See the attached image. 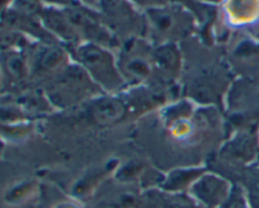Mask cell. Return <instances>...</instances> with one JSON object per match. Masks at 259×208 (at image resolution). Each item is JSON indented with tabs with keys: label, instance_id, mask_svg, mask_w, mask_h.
<instances>
[{
	"label": "cell",
	"instance_id": "cell-15",
	"mask_svg": "<svg viewBox=\"0 0 259 208\" xmlns=\"http://www.w3.org/2000/svg\"><path fill=\"white\" fill-rule=\"evenodd\" d=\"M43 2L47 3L51 8H58V9H65L76 4V0H43Z\"/></svg>",
	"mask_w": 259,
	"mask_h": 208
},
{
	"label": "cell",
	"instance_id": "cell-4",
	"mask_svg": "<svg viewBox=\"0 0 259 208\" xmlns=\"http://www.w3.org/2000/svg\"><path fill=\"white\" fill-rule=\"evenodd\" d=\"M147 27L151 35L163 39V43H175L190 34L192 30V17L181 8H151L146 14Z\"/></svg>",
	"mask_w": 259,
	"mask_h": 208
},
{
	"label": "cell",
	"instance_id": "cell-3",
	"mask_svg": "<svg viewBox=\"0 0 259 208\" xmlns=\"http://www.w3.org/2000/svg\"><path fill=\"white\" fill-rule=\"evenodd\" d=\"M90 86H96L88 73L80 66H68L58 75L48 93V100L58 108H67L86 100L89 96L95 95V90Z\"/></svg>",
	"mask_w": 259,
	"mask_h": 208
},
{
	"label": "cell",
	"instance_id": "cell-12",
	"mask_svg": "<svg viewBox=\"0 0 259 208\" xmlns=\"http://www.w3.org/2000/svg\"><path fill=\"white\" fill-rule=\"evenodd\" d=\"M43 0H14V7L18 13L24 17L33 18L42 13Z\"/></svg>",
	"mask_w": 259,
	"mask_h": 208
},
{
	"label": "cell",
	"instance_id": "cell-6",
	"mask_svg": "<svg viewBox=\"0 0 259 208\" xmlns=\"http://www.w3.org/2000/svg\"><path fill=\"white\" fill-rule=\"evenodd\" d=\"M128 114V106L115 95L96 96L91 98L89 115L95 124L109 126L120 123Z\"/></svg>",
	"mask_w": 259,
	"mask_h": 208
},
{
	"label": "cell",
	"instance_id": "cell-9",
	"mask_svg": "<svg viewBox=\"0 0 259 208\" xmlns=\"http://www.w3.org/2000/svg\"><path fill=\"white\" fill-rule=\"evenodd\" d=\"M257 138L250 133H240L225 143L220 155L233 163H247L253 161L257 153Z\"/></svg>",
	"mask_w": 259,
	"mask_h": 208
},
{
	"label": "cell",
	"instance_id": "cell-2",
	"mask_svg": "<svg viewBox=\"0 0 259 208\" xmlns=\"http://www.w3.org/2000/svg\"><path fill=\"white\" fill-rule=\"evenodd\" d=\"M153 49L141 38H131L123 45L116 62L126 86L143 85L154 75Z\"/></svg>",
	"mask_w": 259,
	"mask_h": 208
},
{
	"label": "cell",
	"instance_id": "cell-5",
	"mask_svg": "<svg viewBox=\"0 0 259 208\" xmlns=\"http://www.w3.org/2000/svg\"><path fill=\"white\" fill-rule=\"evenodd\" d=\"M233 184L224 177L205 171L187 189V194L200 206L220 208L229 196Z\"/></svg>",
	"mask_w": 259,
	"mask_h": 208
},
{
	"label": "cell",
	"instance_id": "cell-14",
	"mask_svg": "<svg viewBox=\"0 0 259 208\" xmlns=\"http://www.w3.org/2000/svg\"><path fill=\"white\" fill-rule=\"evenodd\" d=\"M8 58H9L7 62L8 72L14 76L15 78L23 77L27 73V65H25V61L23 60L22 56L18 55V53H12Z\"/></svg>",
	"mask_w": 259,
	"mask_h": 208
},
{
	"label": "cell",
	"instance_id": "cell-1",
	"mask_svg": "<svg viewBox=\"0 0 259 208\" xmlns=\"http://www.w3.org/2000/svg\"><path fill=\"white\" fill-rule=\"evenodd\" d=\"M72 56L77 65L104 92L115 95L128 87L120 75L116 58L106 47L81 42L72 50Z\"/></svg>",
	"mask_w": 259,
	"mask_h": 208
},
{
	"label": "cell",
	"instance_id": "cell-16",
	"mask_svg": "<svg viewBox=\"0 0 259 208\" xmlns=\"http://www.w3.org/2000/svg\"><path fill=\"white\" fill-rule=\"evenodd\" d=\"M85 5H88V8H95L96 5H100L101 2L100 0H81Z\"/></svg>",
	"mask_w": 259,
	"mask_h": 208
},
{
	"label": "cell",
	"instance_id": "cell-7",
	"mask_svg": "<svg viewBox=\"0 0 259 208\" xmlns=\"http://www.w3.org/2000/svg\"><path fill=\"white\" fill-rule=\"evenodd\" d=\"M181 53L175 43H163L153 49L154 75L164 80H175L181 71Z\"/></svg>",
	"mask_w": 259,
	"mask_h": 208
},
{
	"label": "cell",
	"instance_id": "cell-13",
	"mask_svg": "<svg viewBox=\"0 0 259 208\" xmlns=\"http://www.w3.org/2000/svg\"><path fill=\"white\" fill-rule=\"evenodd\" d=\"M220 208H249L243 188L238 186H233L229 196H228V198L225 199V202Z\"/></svg>",
	"mask_w": 259,
	"mask_h": 208
},
{
	"label": "cell",
	"instance_id": "cell-8",
	"mask_svg": "<svg viewBox=\"0 0 259 208\" xmlns=\"http://www.w3.org/2000/svg\"><path fill=\"white\" fill-rule=\"evenodd\" d=\"M40 20L43 25L52 33L55 37L61 38L62 40L70 43L80 42V35L77 30L68 19L65 9L58 8H47L40 13Z\"/></svg>",
	"mask_w": 259,
	"mask_h": 208
},
{
	"label": "cell",
	"instance_id": "cell-11",
	"mask_svg": "<svg viewBox=\"0 0 259 208\" xmlns=\"http://www.w3.org/2000/svg\"><path fill=\"white\" fill-rule=\"evenodd\" d=\"M204 172V169L200 168L176 169L169 173L164 183L162 184V188L168 193H181V192L187 191L195 182V179L199 178Z\"/></svg>",
	"mask_w": 259,
	"mask_h": 208
},
{
	"label": "cell",
	"instance_id": "cell-10",
	"mask_svg": "<svg viewBox=\"0 0 259 208\" xmlns=\"http://www.w3.org/2000/svg\"><path fill=\"white\" fill-rule=\"evenodd\" d=\"M68 67V55L63 48L50 45L38 55L35 61V70L39 73H56L60 75Z\"/></svg>",
	"mask_w": 259,
	"mask_h": 208
}]
</instances>
